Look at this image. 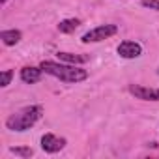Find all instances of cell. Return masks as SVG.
<instances>
[{
	"instance_id": "cell-1",
	"label": "cell",
	"mask_w": 159,
	"mask_h": 159,
	"mask_svg": "<svg viewBox=\"0 0 159 159\" xmlns=\"http://www.w3.org/2000/svg\"><path fill=\"white\" fill-rule=\"evenodd\" d=\"M43 69V73H49L56 79H60L62 83H69V84H77L81 81L88 79V71L83 67H77L75 64H66V62H51L45 60L39 66Z\"/></svg>"
},
{
	"instance_id": "cell-2",
	"label": "cell",
	"mask_w": 159,
	"mask_h": 159,
	"mask_svg": "<svg viewBox=\"0 0 159 159\" xmlns=\"http://www.w3.org/2000/svg\"><path fill=\"white\" fill-rule=\"evenodd\" d=\"M41 105H30V107H25L21 109L19 112L11 114L8 120H6V127L10 131H17V133H23L26 129H30L39 118H41Z\"/></svg>"
},
{
	"instance_id": "cell-3",
	"label": "cell",
	"mask_w": 159,
	"mask_h": 159,
	"mask_svg": "<svg viewBox=\"0 0 159 159\" xmlns=\"http://www.w3.org/2000/svg\"><path fill=\"white\" fill-rule=\"evenodd\" d=\"M116 32H118L116 25H99V26L88 30L81 39H83V43H98V41H103V39L114 36Z\"/></svg>"
},
{
	"instance_id": "cell-4",
	"label": "cell",
	"mask_w": 159,
	"mask_h": 159,
	"mask_svg": "<svg viewBox=\"0 0 159 159\" xmlns=\"http://www.w3.org/2000/svg\"><path fill=\"white\" fill-rule=\"evenodd\" d=\"M129 94L140 101H159V88H148L142 84H129Z\"/></svg>"
},
{
	"instance_id": "cell-5",
	"label": "cell",
	"mask_w": 159,
	"mask_h": 159,
	"mask_svg": "<svg viewBox=\"0 0 159 159\" xmlns=\"http://www.w3.org/2000/svg\"><path fill=\"white\" fill-rule=\"evenodd\" d=\"M66 144H67V140H66L64 137H56V135H52V133H45V135L41 137V148H43V152H47V153H56V152L64 150Z\"/></svg>"
},
{
	"instance_id": "cell-6",
	"label": "cell",
	"mask_w": 159,
	"mask_h": 159,
	"mask_svg": "<svg viewBox=\"0 0 159 159\" xmlns=\"http://www.w3.org/2000/svg\"><path fill=\"white\" fill-rule=\"evenodd\" d=\"M116 52H118L122 58H127V60H131V58H139V56L142 54V45L137 43V41H129V39H125V41H122V43L118 45Z\"/></svg>"
},
{
	"instance_id": "cell-7",
	"label": "cell",
	"mask_w": 159,
	"mask_h": 159,
	"mask_svg": "<svg viewBox=\"0 0 159 159\" xmlns=\"http://www.w3.org/2000/svg\"><path fill=\"white\" fill-rule=\"evenodd\" d=\"M41 73H43V69H41V67L26 66V67H23V69H21V81H23V83H26V84H36V83H39Z\"/></svg>"
},
{
	"instance_id": "cell-8",
	"label": "cell",
	"mask_w": 159,
	"mask_h": 159,
	"mask_svg": "<svg viewBox=\"0 0 159 159\" xmlns=\"http://www.w3.org/2000/svg\"><path fill=\"white\" fill-rule=\"evenodd\" d=\"M21 38H23L21 30H15V28L13 30H2V32H0V39H2V43L8 45V47L17 45L21 41Z\"/></svg>"
},
{
	"instance_id": "cell-9",
	"label": "cell",
	"mask_w": 159,
	"mask_h": 159,
	"mask_svg": "<svg viewBox=\"0 0 159 159\" xmlns=\"http://www.w3.org/2000/svg\"><path fill=\"white\" fill-rule=\"evenodd\" d=\"M60 62H66V64H86L90 58L86 54H73V52H58L56 54Z\"/></svg>"
},
{
	"instance_id": "cell-10",
	"label": "cell",
	"mask_w": 159,
	"mask_h": 159,
	"mask_svg": "<svg viewBox=\"0 0 159 159\" xmlns=\"http://www.w3.org/2000/svg\"><path fill=\"white\" fill-rule=\"evenodd\" d=\"M79 25H81V21H79V19H64L58 25V32L71 34V32H75V28H79Z\"/></svg>"
},
{
	"instance_id": "cell-11",
	"label": "cell",
	"mask_w": 159,
	"mask_h": 159,
	"mask_svg": "<svg viewBox=\"0 0 159 159\" xmlns=\"http://www.w3.org/2000/svg\"><path fill=\"white\" fill-rule=\"evenodd\" d=\"M10 152L15 153V155H19V157H23V159H28V157L34 155V150L28 148V146H11Z\"/></svg>"
},
{
	"instance_id": "cell-12",
	"label": "cell",
	"mask_w": 159,
	"mask_h": 159,
	"mask_svg": "<svg viewBox=\"0 0 159 159\" xmlns=\"http://www.w3.org/2000/svg\"><path fill=\"white\" fill-rule=\"evenodd\" d=\"M11 79H13V69H6V71H2V75H0V86L6 88V86L11 83Z\"/></svg>"
},
{
	"instance_id": "cell-13",
	"label": "cell",
	"mask_w": 159,
	"mask_h": 159,
	"mask_svg": "<svg viewBox=\"0 0 159 159\" xmlns=\"http://www.w3.org/2000/svg\"><path fill=\"white\" fill-rule=\"evenodd\" d=\"M140 4H142L144 8H150V10L159 11V0H140Z\"/></svg>"
},
{
	"instance_id": "cell-14",
	"label": "cell",
	"mask_w": 159,
	"mask_h": 159,
	"mask_svg": "<svg viewBox=\"0 0 159 159\" xmlns=\"http://www.w3.org/2000/svg\"><path fill=\"white\" fill-rule=\"evenodd\" d=\"M0 2H2V4H6V2H8V0H0Z\"/></svg>"
},
{
	"instance_id": "cell-15",
	"label": "cell",
	"mask_w": 159,
	"mask_h": 159,
	"mask_svg": "<svg viewBox=\"0 0 159 159\" xmlns=\"http://www.w3.org/2000/svg\"><path fill=\"white\" fill-rule=\"evenodd\" d=\"M157 75H159V67H157Z\"/></svg>"
}]
</instances>
